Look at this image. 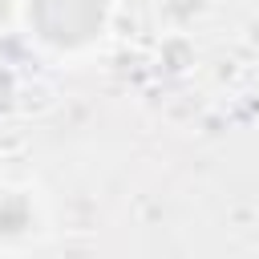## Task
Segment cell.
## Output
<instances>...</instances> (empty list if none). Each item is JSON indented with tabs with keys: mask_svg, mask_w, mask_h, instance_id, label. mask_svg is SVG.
<instances>
[{
	"mask_svg": "<svg viewBox=\"0 0 259 259\" xmlns=\"http://www.w3.org/2000/svg\"><path fill=\"white\" fill-rule=\"evenodd\" d=\"M16 12H20V0H0V20H8Z\"/></svg>",
	"mask_w": 259,
	"mask_h": 259,
	"instance_id": "cell-3",
	"label": "cell"
},
{
	"mask_svg": "<svg viewBox=\"0 0 259 259\" xmlns=\"http://www.w3.org/2000/svg\"><path fill=\"white\" fill-rule=\"evenodd\" d=\"M40 227V206L28 190L4 186L0 190V247H16L28 243Z\"/></svg>",
	"mask_w": 259,
	"mask_h": 259,
	"instance_id": "cell-2",
	"label": "cell"
},
{
	"mask_svg": "<svg viewBox=\"0 0 259 259\" xmlns=\"http://www.w3.org/2000/svg\"><path fill=\"white\" fill-rule=\"evenodd\" d=\"M28 36L53 53H85L105 40L113 0H20Z\"/></svg>",
	"mask_w": 259,
	"mask_h": 259,
	"instance_id": "cell-1",
	"label": "cell"
}]
</instances>
